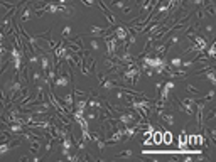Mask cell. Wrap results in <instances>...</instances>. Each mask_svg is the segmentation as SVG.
<instances>
[{
	"mask_svg": "<svg viewBox=\"0 0 216 162\" xmlns=\"http://www.w3.org/2000/svg\"><path fill=\"white\" fill-rule=\"evenodd\" d=\"M115 37L120 41V42H123V41L128 39V34H130V29L127 27V24H118V26H115V31H113Z\"/></svg>",
	"mask_w": 216,
	"mask_h": 162,
	"instance_id": "obj_1",
	"label": "cell"
},
{
	"mask_svg": "<svg viewBox=\"0 0 216 162\" xmlns=\"http://www.w3.org/2000/svg\"><path fill=\"white\" fill-rule=\"evenodd\" d=\"M69 83H71V80H69V76H68V74L57 73V76L54 78L52 85H54V88H66V86H68Z\"/></svg>",
	"mask_w": 216,
	"mask_h": 162,
	"instance_id": "obj_2",
	"label": "cell"
},
{
	"mask_svg": "<svg viewBox=\"0 0 216 162\" xmlns=\"http://www.w3.org/2000/svg\"><path fill=\"white\" fill-rule=\"evenodd\" d=\"M117 120L122 125H130V123L135 122V115L132 113V111H120L117 115Z\"/></svg>",
	"mask_w": 216,
	"mask_h": 162,
	"instance_id": "obj_3",
	"label": "cell"
},
{
	"mask_svg": "<svg viewBox=\"0 0 216 162\" xmlns=\"http://www.w3.org/2000/svg\"><path fill=\"white\" fill-rule=\"evenodd\" d=\"M194 74H198V76H206L208 80H209V83L211 85H216V76H214V68L213 66H209V68L208 69H204V71H201V69H199V71H196Z\"/></svg>",
	"mask_w": 216,
	"mask_h": 162,
	"instance_id": "obj_4",
	"label": "cell"
},
{
	"mask_svg": "<svg viewBox=\"0 0 216 162\" xmlns=\"http://www.w3.org/2000/svg\"><path fill=\"white\" fill-rule=\"evenodd\" d=\"M27 145H29V149H31V152L37 155V154L41 152V149H42V140H41V139H34V137H32V139L27 142Z\"/></svg>",
	"mask_w": 216,
	"mask_h": 162,
	"instance_id": "obj_5",
	"label": "cell"
},
{
	"mask_svg": "<svg viewBox=\"0 0 216 162\" xmlns=\"http://www.w3.org/2000/svg\"><path fill=\"white\" fill-rule=\"evenodd\" d=\"M159 118L162 120V122H165V123H167L169 127H172L174 123H176V122H174V115H172V113H169V111H165V110L159 115Z\"/></svg>",
	"mask_w": 216,
	"mask_h": 162,
	"instance_id": "obj_6",
	"label": "cell"
},
{
	"mask_svg": "<svg viewBox=\"0 0 216 162\" xmlns=\"http://www.w3.org/2000/svg\"><path fill=\"white\" fill-rule=\"evenodd\" d=\"M167 49H169L167 42H162V44L154 46V52H155V56H164V54L167 52Z\"/></svg>",
	"mask_w": 216,
	"mask_h": 162,
	"instance_id": "obj_7",
	"label": "cell"
},
{
	"mask_svg": "<svg viewBox=\"0 0 216 162\" xmlns=\"http://www.w3.org/2000/svg\"><path fill=\"white\" fill-rule=\"evenodd\" d=\"M31 15H32V5L24 7V10L20 12V22H27L31 19Z\"/></svg>",
	"mask_w": 216,
	"mask_h": 162,
	"instance_id": "obj_8",
	"label": "cell"
},
{
	"mask_svg": "<svg viewBox=\"0 0 216 162\" xmlns=\"http://www.w3.org/2000/svg\"><path fill=\"white\" fill-rule=\"evenodd\" d=\"M61 101H63L66 106H73V108H74V95H73V93H66V95H63V96H61Z\"/></svg>",
	"mask_w": 216,
	"mask_h": 162,
	"instance_id": "obj_9",
	"label": "cell"
},
{
	"mask_svg": "<svg viewBox=\"0 0 216 162\" xmlns=\"http://www.w3.org/2000/svg\"><path fill=\"white\" fill-rule=\"evenodd\" d=\"M162 132H152V140H154V145H160L162 144Z\"/></svg>",
	"mask_w": 216,
	"mask_h": 162,
	"instance_id": "obj_10",
	"label": "cell"
},
{
	"mask_svg": "<svg viewBox=\"0 0 216 162\" xmlns=\"http://www.w3.org/2000/svg\"><path fill=\"white\" fill-rule=\"evenodd\" d=\"M169 64L172 66V68H181V64H182V59L179 56L177 57H171V59H169Z\"/></svg>",
	"mask_w": 216,
	"mask_h": 162,
	"instance_id": "obj_11",
	"label": "cell"
},
{
	"mask_svg": "<svg viewBox=\"0 0 216 162\" xmlns=\"http://www.w3.org/2000/svg\"><path fill=\"white\" fill-rule=\"evenodd\" d=\"M110 5H111V7H115V9L123 10V7H125V2H123V0H111Z\"/></svg>",
	"mask_w": 216,
	"mask_h": 162,
	"instance_id": "obj_12",
	"label": "cell"
},
{
	"mask_svg": "<svg viewBox=\"0 0 216 162\" xmlns=\"http://www.w3.org/2000/svg\"><path fill=\"white\" fill-rule=\"evenodd\" d=\"M206 56L209 57L211 61H213L214 57H216V46H214V42H213V44L209 46V49H208V54H206Z\"/></svg>",
	"mask_w": 216,
	"mask_h": 162,
	"instance_id": "obj_13",
	"label": "cell"
},
{
	"mask_svg": "<svg viewBox=\"0 0 216 162\" xmlns=\"http://www.w3.org/2000/svg\"><path fill=\"white\" fill-rule=\"evenodd\" d=\"M90 46H91V49H93V51H101V46H100L98 39H95V37L90 41Z\"/></svg>",
	"mask_w": 216,
	"mask_h": 162,
	"instance_id": "obj_14",
	"label": "cell"
},
{
	"mask_svg": "<svg viewBox=\"0 0 216 162\" xmlns=\"http://www.w3.org/2000/svg\"><path fill=\"white\" fill-rule=\"evenodd\" d=\"M132 155H134V152L128 150V149H127V150H122V152L117 154V157H122V159H128V157H132Z\"/></svg>",
	"mask_w": 216,
	"mask_h": 162,
	"instance_id": "obj_15",
	"label": "cell"
},
{
	"mask_svg": "<svg viewBox=\"0 0 216 162\" xmlns=\"http://www.w3.org/2000/svg\"><path fill=\"white\" fill-rule=\"evenodd\" d=\"M73 95H74L76 98H85V96H90V95H86V91L78 90V88H74V90H73Z\"/></svg>",
	"mask_w": 216,
	"mask_h": 162,
	"instance_id": "obj_16",
	"label": "cell"
},
{
	"mask_svg": "<svg viewBox=\"0 0 216 162\" xmlns=\"http://www.w3.org/2000/svg\"><path fill=\"white\" fill-rule=\"evenodd\" d=\"M96 145H98V150H100V152H103V150H105V147H106L105 139H101V137H100V139L96 140Z\"/></svg>",
	"mask_w": 216,
	"mask_h": 162,
	"instance_id": "obj_17",
	"label": "cell"
},
{
	"mask_svg": "<svg viewBox=\"0 0 216 162\" xmlns=\"http://www.w3.org/2000/svg\"><path fill=\"white\" fill-rule=\"evenodd\" d=\"M214 115H216V110H214V108H211V110L208 111V115H206V120H208V122H209V120H213Z\"/></svg>",
	"mask_w": 216,
	"mask_h": 162,
	"instance_id": "obj_18",
	"label": "cell"
},
{
	"mask_svg": "<svg viewBox=\"0 0 216 162\" xmlns=\"http://www.w3.org/2000/svg\"><path fill=\"white\" fill-rule=\"evenodd\" d=\"M69 34H71V27H69V26H66V27L63 29V39H66V37H68Z\"/></svg>",
	"mask_w": 216,
	"mask_h": 162,
	"instance_id": "obj_19",
	"label": "cell"
},
{
	"mask_svg": "<svg viewBox=\"0 0 216 162\" xmlns=\"http://www.w3.org/2000/svg\"><path fill=\"white\" fill-rule=\"evenodd\" d=\"M186 88H188V91H193V93H196V95H201V91H199L198 88H194L193 85H186Z\"/></svg>",
	"mask_w": 216,
	"mask_h": 162,
	"instance_id": "obj_20",
	"label": "cell"
},
{
	"mask_svg": "<svg viewBox=\"0 0 216 162\" xmlns=\"http://www.w3.org/2000/svg\"><path fill=\"white\" fill-rule=\"evenodd\" d=\"M164 85H165V86H167V88H169V90H174V88H176V83H174V81H171V80H167V81H164Z\"/></svg>",
	"mask_w": 216,
	"mask_h": 162,
	"instance_id": "obj_21",
	"label": "cell"
},
{
	"mask_svg": "<svg viewBox=\"0 0 216 162\" xmlns=\"http://www.w3.org/2000/svg\"><path fill=\"white\" fill-rule=\"evenodd\" d=\"M5 54H9V49L5 46H0V57H5Z\"/></svg>",
	"mask_w": 216,
	"mask_h": 162,
	"instance_id": "obj_22",
	"label": "cell"
},
{
	"mask_svg": "<svg viewBox=\"0 0 216 162\" xmlns=\"http://www.w3.org/2000/svg\"><path fill=\"white\" fill-rule=\"evenodd\" d=\"M83 3H85L86 7H95V3H96V0H81Z\"/></svg>",
	"mask_w": 216,
	"mask_h": 162,
	"instance_id": "obj_23",
	"label": "cell"
},
{
	"mask_svg": "<svg viewBox=\"0 0 216 162\" xmlns=\"http://www.w3.org/2000/svg\"><path fill=\"white\" fill-rule=\"evenodd\" d=\"M189 5H203L204 3V0H188Z\"/></svg>",
	"mask_w": 216,
	"mask_h": 162,
	"instance_id": "obj_24",
	"label": "cell"
},
{
	"mask_svg": "<svg viewBox=\"0 0 216 162\" xmlns=\"http://www.w3.org/2000/svg\"><path fill=\"white\" fill-rule=\"evenodd\" d=\"M96 118V113H95V111H90L88 115H86V120H88V122H91V120H95Z\"/></svg>",
	"mask_w": 216,
	"mask_h": 162,
	"instance_id": "obj_25",
	"label": "cell"
},
{
	"mask_svg": "<svg viewBox=\"0 0 216 162\" xmlns=\"http://www.w3.org/2000/svg\"><path fill=\"white\" fill-rule=\"evenodd\" d=\"M132 10H134V7H123V15H130Z\"/></svg>",
	"mask_w": 216,
	"mask_h": 162,
	"instance_id": "obj_26",
	"label": "cell"
},
{
	"mask_svg": "<svg viewBox=\"0 0 216 162\" xmlns=\"http://www.w3.org/2000/svg\"><path fill=\"white\" fill-rule=\"evenodd\" d=\"M204 31H206V34H209L211 37H213V26H211V24H209V26H206V27H204Z\"/></svg>",
	"mask_w": 216,
	"mask_h": 162,
	"instance_id": "obj_27",
	"label": "cell"
},
{
	"mask_svg": "<svg viewBox=\"0 0 216 162\" xmlns=\"http://www.w3.org/2000/svg\"><path fill=\"white\" fill-rule=\"evenodd\" d=\"M115 96H117V100H123V98H125V95H123L122 90H118L117 93H115Z\"/></svg>",
	"mask_w": 216,
	"mask_h": 162,
	"instance_id": "obj_28",
	"label": "cell"
},
{
	"mask_svg": "<svg viewBox=\"0 0 216 162\" xmlns=\"http://www.w3.org/2000/svg\"><path fill=\"white\" fill-rule=\"evenodd\" d=\"M20 160H27L29 162V160H31V157H29V155H22V157H20Z\"/></svg>",
	"mask_w": 216,
	"mask_h": 162,
	"instance_id": "obj_29",
	"label": "cell"
},
{
	"mask_svg": "<svg viewBox=\"0 0 216 162\" xmlns=\"http://www.w3.org/2000/svg\"><path fill=\"white\" fill-rule=\"evenodd\" d=\"M56 3H68V0H54Z\"/></svg>",
	"mask_w": 216,
	"mask_h": 162,
	"instance_id": "obj_30",
	"label": "cell"
},
{
	"mask_svg": "<svg viewBox=\"0 0 216 162\" xmlns=\"http://www.w3.org/2000/svg\"><path fill=\"white\" fill-rule=\"evenodd\" d=\"M2 64H5V63H3V57H0V66Z\"/></svg>",
	"mask_w": 216,
	"mask_h": 162,
	"instance_id": "obj_31",
	"label": "cell"
},
{
	"mask_svg": "<svg viewBox=\"0 0 216 162\" xmlns=\"http://www.w3.org/2000/svg\"><path fill=\"white\" fill-rule=\"evenodd\" d=\"M123 2H127V0H123Z\"/></svg>",
	"mask_w": 216,
	"mask_h": 162,
	"instance_id": "obj_32",
	"label": "cell"
}]
</instances>
